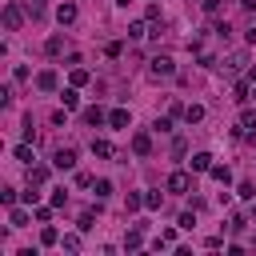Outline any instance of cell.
<instances>
[{"mask_svg": "<svg viewBox=\"0 0 256 256\" xmlns=\"http://www.w3.org/2000/svg\"><path fill=\"white\" fill-rule=\"evenodd\" d=\"M184 120H188V124H200V120H204V104H188V108H184Z\"/></svg>", "mask_w": 256, "mask_h": 256, "instance_id": "cell-13", "label": "cell"}, {"mask_svg": "<svg viewBox=\"0 0 256 256\" xmlns=\"http://www.w3.org/2000/svg\"><path fill=\"white\" fill-rule=\"evenodd\" d=\"M56 20H60V24H72V20H76V4H72V0H64V4L56 8Z\"/></svg>", "mask_w": 256, "mask_h": 256, "instance_id": "cell-7", "label": "cell"}, {"mask_svg": "<svg viewBox=\"0 0 256 256\" xmlns=\"http://www.w3.org/2000/svg\"><path fill=\"white\" fill-rule=\"evenodd\" d=\"M44 52H48V56H60V52H64V36H60V32H56V36H48Z\"/></svg>", "mask_w": 256, "mask_h": 256, "instance_id": "cell-12", "label": "cell"}, {"mask_svg": "<svg viewBox=\"0 0 256 256\" xmlns=\"http://www.w3.org/2000/svg\"><path fill=\"white\" fill-rule=\"evenodd\" d=\"M52 204H56V208H64V204H68V192H64V188H56V192H52Z\"/></svg>", "mask_w": 256, "mask_h": 256, "instance_id": "cell-25", "label": "cell"}, {"mask_svg": "<svg viewBox=\"0 0 256 256\" xmlns=\"http://www.w3.org/2000/svg\"><path fill=\"white\" fill-rule=\"evenodd\" d=\"M204 12H208V16H216V12H220V0H204Z\"/></svg>", "mask_w": 256, "mask_h": 256, "instance_id": "cell-31", "label": "cell"}, {"mask_svg": "<svg viewBox=\"0 0 256 256\" xmlns=\"http://www.w3.org/2000/svg\"><path fill=\"white\" fill-rule=\"evenodd\" d=\"M148 72L160 80V76H172V72H176V64H172V56H152V60H148Z\"/></svg>", "mask_w": 256, "mask_h": 256, "instance_id": "cell-2", "label": "cell"}, {"mask_svg": "<svg viewBox=\"0 0 256 256\" xmlns=\"http://www.w3.org/2000/svg\"><path fill=\"white\" fill-rule=\"evenodd\" d=\"M24 16H28V12H24V4H12V0L4 4V28H8V32H20Z\"/></svg>", "mask_w": 256, "mask_h": 256, "instance_id": "cell-1", "label": "cell"}, {"mask_svg": "<svg viewBox=\"0 0 256 256\" xmlns=\"http://www.w3.org/2000/svg\"><path fill=\"white\" fill-rule=\"evenodd\" d=\"M132 152H136V156H148V152H152V136H148V132H136V136H132Z\"/></svg>", "mask_w": 256, "mask_h": 256, "instance_id": "cell-4", "label": "cell"}, {"mask_svg": "<svg viewBox=\"0 0 256 256\" xmlns=\"http://www.w3.org/2000/svg\"><path fill=\"white\" fill-rule=\"evenodd\" d=\"M188 184H192L188 172H172V176H168V192H188Z\"/></svg>", "mask_w": 256, "mask_h": 256, "instance_id": "cell-6", "label": "cell"}, {"mask_svg": "<svg viewBox=\"0 0 256 256\" xmlns=\"http://www.w3.org/2000/svg\"><path fill=\"white\" fill-rule=\"evenodd\" d=\"M52 164H56L60 172H68V168H76V148H56V156H52Z\"/></svg>", "mask_w": 256, "mask_h": 256, "instance_id": "cell-3", "label": "cell"}, {"mask_svg": "<svg viewBox=\"0 0 256 256\" xmlns=\"http://www.w3.org/2000/svg\"><path fill=\"white\" fill-rule=\"evenodd\" d=\"M72 84H88V72L84 68H72Z\"/></svg>", "mask_w": 256, "mask_h": 256, "instance_id": "cell-26", "label": "cell"}, {"mask_svg": "<svg viewBox=\"0 0 256 256\" xmlns=\"http://www.w3.org/2000/svg\"><path fill=\"white\" fill-rule=\"evenodd\" d=\"M24 12H28L32 20H40V16H44V0H24Z\"/></svg>", "mask_w": 256, "mask_h": 256, "instance_id": "cell-16", "label": "cell"}, {"mask_svg": "<svg viewBox=\"0 0 256 256\" xmlns=\"http://www.w3.org/2000/svg\"><path fill=\"white\" fill-rule=\"evenodd\" d=\"M208 172H212V180H220V184H228V180H232V172H228L224 164H212Z\"/></svg>", "mask_w": 256, "mask_h": 256, "instance_id": "cell-18", "label": "cell"}, {"mask_svg": "<svg viewBox=\"0 0 256 256\" xmlns=\"http://www.w3.org/2000/svg\"><path fill=\"white\" fill-rule=\"evenodd\" d=\"M244 64H248V56H244V52H232V56H228V60H224L220 68H224V72H240Z\"/></svg>", "mask_w": 256, "mask_h": 256, "instance_id": "cell-8", "label": "cell"}, {"mask_svg": "<svg viewBox=\"0 0 256 256\" xmlns=\"http://www.w3.org/2000/svg\"><path fill=\"white\" fill-rule=\"evenodd\" d=\"M108 192H112V184H108V180H96V196H100V200H104V196H108Z\"/></svg>", "mask_w": 256, "mask_h": 256, "instance_id": "cell-27", "label": "cell"}, {"mask_svg": "<svg viewBox=\"0 0 256 256\" xmlns=\"http://www.w3.org/2000/svg\"><path fill=\"white\" fill-rule=\"evenodd\" d=\"M28 180H32V184H44V180H48V168H44V164H36V168L28 172Z\"/></svg>", "mask_w": 256, "mask_h": 256, "instance_id": "cell-23", "label": "cell"}, {"mask_svg": "<svg viewBox=\"0 0 256 256\" xmlns=\"http://www.w3.org/2000/svg\"><path fill=\"white\" fill-rule=\"evenodd\" d=\"M144 208H160V192H148L144 196Z\"/></svg>", "mask_w": 256, "mask_h": 256, "instance_id": "cell-29", "label": "cell"}, {"mask_svg": "<svg viewBox=\"0 0 256 256\" xmlns=\"http://www.w3.org/2000/svg\"><path fill=\"white\" fill-rule=\"evenodd\" d=\"M108 124H112V128H128V112H124V108H116V112L108 116Z\"/></svg>", "mask_w": 256, "mask_h": 256, "instance_id": "cell-17", "label": "cell"}, {"mask_svg": "<svg viewBox=\"0 0 256 256\" xmlns=\"http://www.w3.org/2000/svg\"><path fill=\"white\" fill-rule=\"evenodd\" d=\"M136 208H144V196L128 192V196H124V212H136Z\"/></svg>", "mask_w": 256, "mask_h": 256, "instance_id": "cell-19", "label": "cell"}, {"mask_svg": "<svg viewBox=\"0 0 256 256\" xmlns=\"http://www.w3.org/2000/svg\"><path fill=\"white\" fill-rule=\"evenodd\" d=\"M140 244H144V232H140V228H132V232L124 236V248H128V252H136Z\"/></svg>", "mask_w": 256, "mask_h": 256, "instance_id": "cell-15", "label": "cell"}, {"mask_svg": "<svg viewBox=\"0 0 256 256\" xmlns=\"http://www.w3.org/2000/svg\"><path fill=\"white\" fill-rule=\"evenodd\" d=\"M232 100H236V104H244V100H248V80H240V84L232 88Z\"/></svg>", "mask_w": 256, "mask_h": 256, "instance_id": "cell-20", "label": "cell"}, {"mask_svg": "<svg viewBox=\"0 0 256 256\" xmlns=\"http://www.w3.org/2000/svg\"><path fill=\"white\" fill-rule=\"evenodd\" d=\"M240 132H256V112H252V108L240 112V128H236V136H240Z\"/></svg>", "mask_w": 256, "mask_h": 256, "instance_id": "cell-10", "label": "cell"}, {"mask_svg": "<svg viewBox=\"0 0 256 256\" xmlns=\"http://www.w3.org/2000/svg\"><path fill=\"white\" fill-rule=\"evenodd\" d=\"M36 88H40V92H52V88H56V72H52V68H44V72L36 76Z\"/></svg>", "mask_w": 256, "mask_h": 256, "instance_id": "cell-9", "label": "cell"}, {"mask_svg": "<svg viewBox=\"0 0 256 256\" xmlns=\"http://www.w3.org/2000/svg\"><path fill=\"white\" fill-rule=\"evenodd\" d=\"M64 248H68V252H76V248H80V236H76V232H72V236H64Z\"/></svg>", "mask_w": 256, "mask_h": 256, "instance_id": "cell-30", "label": "cell"}, {"mask_svg": "<svg viewBox=\"0 0 256 256\" xmlns=\"http://www.w3.org/2000/svg\"><path fill=\"white\" fill-rule=\"evenodd\" d=\"M208 168H212V156L208 152H196L192 156V172H208Z\"/></svg>", "mask_w": 256, "mask_h": 256, "instance_id": "cell-14", "label": "cell"}, {"mask_svg": "<svg viewBox=\"0 0 256 256\" xmlns=\"http://www.w3.org/2000/svg\"><path fill=\"white\" fill-rule=\"evenodd\" d=\"M128 36H132V40H140V36H148V28H144V20H136V24H128Z\"/></svg>", "mask_w": 256, "mask_h": 256, "instance_id": "cell-24", "label": "cell"}, {"mask_svg": "<svg viewBox=\"0 0 256 256\" xmlns=\"http://www.w3.org/2000/svg\"><path fill=\"white\" fill-rule=\"evenodd\" d=\"M108 116H104V108L100 104H92V108H84V124H92V128H100Z\"/></svg>", "mask_w": 256, "mask_h": 256, "instance_id": "cell-5", "label": "cell"}, {"mask_svg": "<svg viewBox=\"0 0 256 256\" xmlns=\"http://www.w3.org/2000/svg\"><path fill=\"white\" fill-rule=\"evenodd\" d=\"M240 196H244V200H256V188H252V184L244 180V184H240Z\"/></svg>", "mask_w": 256, "mask_h": 256, "instance_id": "cell-28", "label": "cell"}, {"mask_svg": "<svg viewBox=\"0 0 256 256\" xmlns=\"http://www.w3.org/2000/svg\"><path fill=\"white\" fill-rule=\"evenodd\" d=\"M92 152H96L100 160H112V156H116V148H112L108 140H92Z\"/></svg>", "mask_w": 256, "mask_h": 256, "instance_id": "cell-11", "label": "cell"}, {"mask_svg": "<svg viewBox=\"0 0 256 256\" xmlns=\"http://www.w3.org/2000/svg\"><path fill=\"white\" fill-rule=\"evenodd\" d=\"M60 100H64V108H76V104H80V96H76V88H64V92H60Z\"/></svg>", "mask_w": 256, "mask_h": 256, "instance_id": "cell-21", "label": "cell"}, {"mask_svg": "<svg viewBox=\"0 0 256 256\" xmlns=\"http://www.w3.org/2000/svg\"><path fill=\"white\" fill-rule=\"evenodd\" d=\"M240 4H244V8H248V12H256V0H240Z\"/></svg>", "mask_w": 256, "mask_h": 256, "instance_id": "cell-32", "label": "cell"}, {"mask_svg": "<svg viewBox=\"0 0 256 256\" xmlns=\"http://www.w3.org/2000/svg\"><path fill=\"white\" fill-rule=\"evenodd\" d=\"M16 160H20V164H32L36 156H32V148H28V144H16Z\"/></svg>", "mask_w": 256, "mask_h": 256, "instance_id": "cell-22", "label": "cell"}]
</instances>
